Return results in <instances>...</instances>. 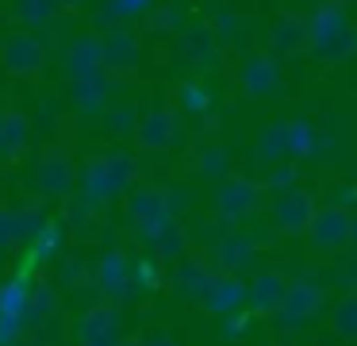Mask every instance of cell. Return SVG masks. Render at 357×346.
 <instances>
[{
  "label": "cell",
  "instance_id": "obj_40",
  "mask_svg": "<svg viewBox=\"0 0 357 346\" xmlns=\"http://www.w3.org/2000/svg\"><path fill=\"white\" fill-rule=\"evenodd\" d=\"M116 346H142V343H116Z\"/></svg>",
  "mask_w": 357,
  "mask_h": 346
},
{
  "label": "cell",
  "instance_id": "obj_4",
  "mask_svg": "<svg viewBox=\"0 0 357 346\" xmlns=\"http://www.w3.org/2000/svg\"><path fill=\"white\" fill-rule=\"evenodd\" d=\"M66 73L70 81H85V77L108 73L104 66V38L100 35H81L66 46Z\"/></svg>",
  "mask_w": 357,
  "mask_h": 346
},
{
  "label": "cell",
  "instance_id": "obj_34",
  "mask_svg": "<svg viewBox=\"0 0 357 346\" xmlns=\"http://www.w3.org/2000/svg\"><path fill=\"white\" fill-rule=\"evenodd\" d=\"M104 284H123V258H108L104 261Z\"/></svg>",
  "mask_w": 357,
  "mask_h": 346
},
{
  "label": "cell",
  "instance_id": "obj_17",
  "mask_svg": "<svg viewBox=\"0 0 357 346\" xmlns=\"http://www.w3.org/2000/svg\"><path fill=\"white\" fill-rule=\"evenodd\" d=\"M311 54H315V58H323V62H346V58H354V54H357V27H354V23L338 27L334 35H326L323 43L311 46Z\"/></svg>",
  "mask_w": 357,
  "mask_h": 346
},
{
  "label": "cell",
  "instance_id": "obj_15",
  "mask_svg": "<svg viewBox=\"0 0 357 346\" xmlns=\"http://www.w3.org/2000/svg\"><path fill=\"white\" fill-rule=\"evenodd\" d=\"M131 215H135V219H139L146 231L165 227V223H169V212H165V192H158V189L135 192V196H131Z\"/></svg>",
  "mask_w": 357,
  "mask_h": 346
},
{
  "label": "cell",
  "instance_id": "obj_3",
  "mask_svg": "<svg viewBox=\"0 0 357 346\" xmlns=\"http://www.w3.org/2000/svg\"><path fill=\"white\" fill-rule=\"evenodd\" d=\"M307 235H311V243H315L319 250H326V254L342 250V246L354 238V215H349L342 204H331V208H323V212H315Z\"/></svg>",
  "mask_w": 357,
  "mask_h": 346
},
{
  "label": "cell",
  "instance_id": "obj_10",
  "mask_svg": "<svg viewBox=\"0 0 357 346\" xmlns=\"http://www.w3.org/2000/svg\"><path fill=\"white\" fill-rule=\"evenodd\" d=\"M261 204V185L254 181H223V189L215 192V208L227 215V219H242V215H250L254 208Z\"/></svg>",
  "mask_w": 357,
  "mask_h": 346
},
{
  "label": "cell",
  "instance_id": "obj_12",
  "mask_svg": "<svg viewBox=\"0 0 357 346\" xmlns=\"http://www.w3.org/2000/svg\"><path fill=\"white\" fill-rule=\"evenodd\" d=\"M181 54L192 58L196 66H215L219 58V38L211 27H185L181 31Z\"/></svg>",
  "mask_w": 357,
  "mask_h": 346
},
{
  "label": "cell",
  "instance_id": "obj_31",
  "mask_svg": "<svg viewBox=\"0 0 357 346\" xmlns=\"http://www.w3.org/2000/svg\"><path fill=\"white\" fill-rule=\"evenodd\" d=\"M154 4H158V0H116V8H119V15H123V20H135V15H146Z\"/></svg>",
  "mask_w": 357,
  "mask_h": 346
},
{
  "label": "cell",
  "instance_id": "obj_29",
  "mask_svg": "<svg viewBox=\"0 0 357 346\" xmlns=\"http://www.w3.org/2000/svg\"><path fill=\"white\" fill-rule=\"evenodd\" d=\"M265 185H269V189H277V192L296 189V169H292V166H277L269 177H265Z\"/></svg>",
  "mask_w": 357,
  "mask_h": 346
},
{
  "label": "cell",
  "instance_id": "obj_13",
  "mask_svg": "<svg viewBox=\"0 0 357 346\" xmlns=\"http://www.w3.org/2000/svg\"><path fill=\"white\" fill-rule=\"evenodd\" d=\"M108 92H112V81H108V73H100V77H85V81H73V108L77 112H85V115H96V112H104L108 108Z\"/></svg>",
  "mask_w": 357,
  "mask_h": 346
},
{
  "label": "cell",
  "instance_id": "obj_18",
  "mask_svg": "<svg viewBox=\"0 0 357 346\" xmlns=\"http://www.w3.org/2000/svg\"><path fill=\"white\" fill-rule=\"evenodd\" d=\"M284 296H288V284L277 273H261L250 284V304H254V312H280Z\"/></svg>",
  "mask_w": 357,
  "mask_h": 346
},
{
  "label": "cell",
  "instance_id": "obj_27",
  "mask_svg": "<svg viewBox=\"0 0 357 346\" xmlns=\"http://www.w3.org/2000/svg\"><path fill=\"white\" fill-rule=\"evenodd\" d=\"M104 127H108V135H127V131L135 127V108H116V112H108V123H104Z\"/></svg>",
  "mask_w": 357,
  "mask_h": 346
},
{
  "label": "cell",
  "instance_id": "obj_28",
  "mask_svg": "<svg viewBox=\"0 0 357 346\" xmlns=\"http://www.w3.org/2000/svg\"><path fill=\"white\" fill-rule=\"evenodd\" d=\"M200 169L208 177H219L227 169V150H215V146H211V150H204L200 154Z\"/></svg>",
  "mask_w": 357,
  "mask_h": 346
},
{
  "label": "cell",
  "instance_id": "obj_37",
  "mask_svg": "<svg viewBox=\"0 0 357 346\" xmlns=\"http://www.w3.org/2000/svg\"><path fill=\"white\" fill-rule=\"evenodd\" d=\"M58 4H62V8H81L85 0H58Z\"/></svg>",
  "mask_w": 357,
  "mask_h": 346
},
{
  "label": "cell",
  "instance_id": "obj_5",
  "mask_svg": "<svg viewBox=\"0 0 357 346\" xmlns=\"http://www.w3.org/2000/svg\"><path fill=\"white\" fill-rule=\"evenodd\" d=\"M311 219H315V200L303 189H284L277 196V204H273V223H277L280 231H288V235L307 231Z\"/></svg>",
  "mask_w": 357,
  "mask_h": 346
},
{
  "label": "cell",
  "instance_id": "obj_8",
  "mask_svg": "<svg viewBox=\"0 0 357 346\" xmlns=\"http://www.w3.org/2000/svg\"><path fill=\"white\" fill-rule=\"evenodd\" d=\"M300 50H311V20L307 15H280L269 31V54H300Z\"/></svg>",
  "mask_w": 357,
  "mask_h": 346
},
{
  "label": "cell",
  "instance_id": "obj_14",
  "mask_svg": "<svg viewBox=\"0 0 357 346\" xmlns=\"http://www.w3.org/2000/svg\"><path fill=\"white\" fill-rule=\"evenodd\" d=\"M246 296H250V289L242 281H234V277H215V281L208 284V292H204V304H208L211 312L227 315V312H234V308H242Z\"/></svg>",
  "mask_w": 357,
  "mask_h": 346
},
{
  "label": "cell",
  "instance_id": "obj_24",
  "mask_svg": "<svg viewBox=\"0 0 357 346\" xmlns=\"http://www.w3.org/2000/svg\"><path fill=\"white\" fill-rule=\"evenodd\" d=\"M215 281V277H208V269L200 266V261H185V266H181V292H185V296H204V292H208V284Z\"/></svg>",
  "mask_w": 357,
  "mask_h": 346
},
{
  "label": "cell",
  "instance_id": "obj_11",
  "mask_svg": "<svg viewBox=\"0 0 357 346\" xmlns=\"http://www.w3.org/2000/svg\"><path fill=\"white\" fill-rule=\"evenodd\" d=\"M181 135V123L173 112H150L146 120L139 123V143L146 146V150H165V146H173Z\"/></svg>",
  "mask_w": 357,
  "mask_h": 346
},
{
  "label": "cell",
  "instance_id": "obj_41",
  "mask_svg": "<svg viewBox=\"0 0 357 346\" xmlns=\"http://www.w3.org/2000/svg\"><path fill=\"white\" fill-rule=\"evenodd\" d=\"M303 4H319V0H303Z\"/></svg>",
  "mask_w": 357,
  "mask_h": 346
},
{
  "label": "cell",
  "instance_id": "obj_9",
  "mask_svg": "<svg viewBox=\"0 0 357 346\" xmlns=\"http://www.w3.org/2000/svg\"><path fill=\"white\" fill-rule=\"evenodd\" d=\"M104 38V66H108V73H131L135 66H139L142 58V43L135 31L119 27V31H108Z\"/></svg>",
  "mask_w": 357,
  "mask_h": 346
},
{
  "label": "cell",
  "instance_id": "obj_2",
  "mask_svg": "<svg viewBox=\"0 0 357 346\" xmlns=\"http://www.w3.org/2000/svg\"><path fill=\"white\" fill-rule=\"evenodd\" d=\"M47 66V46L35 31H12L0 43V69L12 77H35Z\"/></svg>",
  "mask_w": 357,
  "mask_h": 346
},
{
  "label": "cell",
  "instance_id": "obj_6",
  "mask_svg": "<svg viewBox=\"0 0 357 346\" xmlns=\"http://www.w3.org/2000/svg\"><path fill=\"white\" fill-rule=\"evenodd\" d=\"M238 85H242L246 96H269V92L280 85L277 54H250V58L238 66Z\"/></svg>",
  "mask_w": 357,
  "mask_h": 346
},
{
  "label": "cell",
  "instance_id": "obj_35",
  "mask_svg": "<svg viewBox=\"0 0 357 346\" xmlns=\"http://www.w3.org/2000/svg\"><path fill=\"white\" fill-rule=\"evenodd\" d=\"M338 284L342 289H357V258L349 266H338Z\"/></svg>",
  "mask_w": 357,
  "mask_h": 346
},
{
  "label": "cell",
  "instance_id": "obj_21",
  "mask_svg": "<svg viewBox=\"0 0 357 346\" xmlns=\"http://www.w3.org/2000/svg\"><path fill=\"white\" fill-rule=\"evenodd\" d=\"M58 8V0H12V20L24 27H47Z\"/></svg>",
  "mask_w": 357,
  "mask_h": 346
},
{
  "label": "cell",
  "instance_id": "obj_22",
  "mask_svg": "<svg viewBox=\"0 0 357 346\" xmlns=\"http://www.w3.org/2000/svg\"><path fill=\"white\" fill-rule=\"evenodd\" d=\"M261 158H265V161L292 158V120L273 123V127L261 135Z\"/></svg>",
  "mask_w": 357,
  "mask_h": 346
},
{
  "label": "cell",
  "instance_id": "obj_38",
  "mask_svg": "<svg viewBox=\"0 0 357 346\" xmlns=\"http://www.w3.org/2000/svg\"><path fill=\"white\" fill-rule=\"evenodd\" d=\"M349 243H354V246H357V215H354V238H349Z\"/></svg>",
  "mask_w": 357,
  "mask_h": 346
},
{
  "label": "cell",
  "instance_id": "obj_19",
  "mask_svg": "<svg viewBox=\"0 0 357 346\" xmlns=\"http://www.w3.org/2000/svg\"><path fill=\"white\" fill-rule=\"evenodd\" d=\"M116 331H119L116 308H96V312H89L85 319H81V343H104L108 346L112 338H116Z\"/></svg>",
  "mask_w": 357,
  "mask_h": 346
},
{
  "label": "cell",
  "instance_id": "obj_42",
  "mask_svg": "<svg viewBox=\"0 0 357 346\" xmlns=\"http://www.w3.org/2000/svg\"><path fill=\"white\" fill-rule=\"evenodd\" d=\"M342 4H354V0H342Z\"/></svg>",
  "mask_w": 357,
  "mask_h": 346
},
{
  "label": "cell",
  "instance_id": "obj_30",
  "mask_svg": "<svg viewBox=\"0 0 357 346\" xmlns=\"http://www.w3.org/2000/svg\"><path fill=\"white\" fill-rule=\"evenodd\" d=\"M16 238H20V219L12 212H0V250L8 243H16Z\"/></svg>",
  "mask_w": 357,
  "mask_h": 346
},
{
  "label": "cell",
  "instance_id": "obj_32",
  "mask_svg": "<svg viewBox=\"0 0 357 346\" xmlns=\"http://www.w3.org/2000/svg\"><path fill=\"white\" fill-rule=\"evenodd\" d=\"M177 20H181V12H177L173 4H165L162 12H154V20H150V27H154V31H173V27H177Z\"/></svg>",
  "mask_w": 357,
  "mask_h": 346
},
{
  "label": "cell",
  "instance_id": "obj_1",
  "mask_svg": "<svg viewBox=\"0 0 357 346\" xmlns=\"http://www.w3.org/2000/svg\"><path fill=\"white\" fill-rule=\"evenodd\" d=\"M135 181V158L123 150H112V154H100V158L89 161L85 169V189L93 200H112Z\"/></svg>",
  "mask_w": 357,
  "mask_h": 346
},
{
  "label": "cell",
  "instance_id": "obj_26",
  "mask_svg": "<svg viewBox=\"0 0 357 346\" xmlns=\"http://www.w3.org/2000/svg\"><path fill=\"white\" fill-rule=\"evenodd\" d=\"M181 108L185 112H204L208 108V89L204 85H181Z\"/></svg>",
  "mask_w": 357,
  "mask_h": 346
},
{
  "label": "cell",
  "instance_id": "obj_39",
  "mask_svg": "<svg viewBox=\"0 0 357 346\" xmlns=\"http://www.w3.org/2000/svg\"><path fill=\"white\" fill-rule=\"evenodd\" d=\"M16 346H39V343H27V338H24V343H16Z\"/></svg>",
  "mask_w": 357,
  "mask_h": 346
},
{
  "label": "cell",
  "instance_id": "obj_16",
  "mask_svg": "<svg viewBox=\"0 0 357 346\" xmlns=\"http://www.w3.org/2000/svg\"><path fill=\"white\" fill-rule=\"evenodd\" d=\"M73 181V166L66 154H47V158L39 161V189L50 192V196H62L66 189H70Z\"/></svg>",
  "mask_w": 357,
  "mask_h": 346
},
{
  "label": "cell",
  "instance_id": "obj_7",
  "mask_svg": "<svg viewBox=\"0 0 357 346\" xmlns=\"http://www.w3.org/2000/svg\"><path fill=\"white\" fill-rule=\"evenodd\" d=\"M319 304H323V292H319L315 281H296L288 284V296L284 304H280V327H303V323L311 319V315L319 312Z\"/></svg>",
  "mask_w": 357,
  "mask_h": 346
},
{
  "label": "cell",
  "instance_id": "obj_23",
  "mask_svg": "<svg viewBox=\"0 0 357 346\" xmlns=\"http://www.w3.org/2000/svg\"><path fill=\"white\" fill-rule=\"evenodd\" d=\"M254 250H257V246L250 243L246 235H234V238H227V243H223V250H219V261H223L227 273H234V269H242L250 258H254Z\"/></svg>",
  "mask_w": 357,
  "mask_h": 346
},
{
  "label": "cell",
  "instance_id": "obj_36",
  "mask_svg": "<svg viewBox=\"0 0 357 346\" xmlns=\"http://www.w3.org/2000/svg\"><path fill=\"white\" fill-rule=\"evenodd\" d=\"M142 346H177L173 338H165V335H158V338H150V343H142Z\"/></svg>",
  "mask_w": 357,
  "mask_h": 346
},
{
  "label": "cell",
  "instance_id": "obj_20",
  "mask_svg": "<svg viewBox=\"0 0 357 346\" xmlns=\"http://www.w3.org/2000/svg\"><path fill=\"white\" fill-rule=\"evenodd\" d=\"M27 143V120L20 112L0 108V158H16Z\"/></svg>",
  "mask_w": 357,
  "mask_h": 346
},
{
  "label": "cell",
  "instance_id": "obj_33",
  "mask_svg": "<svg viewBox=\"0 0 357 346\" xmlns=\"http://www.w3.org/2000/svg\"><path fill=\"white\" fill-rule=\"evenodd\" d=\"M211 31H215V38L231 43V38H234V15H231V12H215V23H211Z\"/></svg>",
  "mask_w": 357,
  "mask_h": 346
},
{
  "label": "cell",
  "instance_id": "obj_25",
  "mask_svg": "<svg viewBox=\"0 0 357 346\" xmlns=\"http://www.w3.org/2000/svg\"><path fill=\"white\" fill-rule=\"evenodd\" d=\"M334 331L346 338H357V296H346L334 312Z\"/></svg>",
  "mask_w": 357,
  "mask_h": 346
}]
</instances>
